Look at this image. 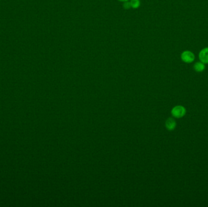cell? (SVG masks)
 <instances>
[{
	"label": "cell",
	"mask_w": 208,
	"mask_h": 207,
	"mask_svg": "<svg viewBox=\"0 0 208 207\" xmlns=\"http://www.w3.org/2000/svg\"><path fill=\"white\" fill-rule=\"evenodd\" d=\"M171 113L175 118H181L186 114V109L183 106H177L172 109Z\"/></svg>",
	"instance_id": "6da1fadb"
},
{
	"label": "cell",
	"mask_w": 208,
	"mask_h": 207,
	"mask_svg": "<svg viewBox=\"0 0 208 207\" xmlns=\"http://www.w3.org/2000/svg\"><path fill=\"white\" fill-rule=\"evenodd\" d=\"M181 58L183 62L189 63L192 62L194 60L195 56L193 53L190 51H185L182 53Z\"/></svg>",
	"instance_id": "7a4b0ae2"
},
{
	"label": "cell",
	"mask_w": 208,
	"mask_h": 207,
	"mask_svg": "<svg viewBox=\"0 0 208 207\" xmlns=\"http://www.w3.org/2000/svg\"><path fill=\"white\" fill-rule=\"evenodd\" d=\"M199 58L201 62L204 64L208 63V48L203 49L199 54Z\"/></svg>",
	"instance_id": "3957f363"
},
{
	"label": "cell",
	"mask_w": 208,
	"mask_h": 207,
	"mask_svg": "<svg viewBox=\"0 0 208 207\" xmlns=\"http://www.w3.org/2000/svg\"><path fill=\"white\" fill-rule=\"evenodd\" d=\"M176 122L172 118H169L166 122V127L169 131L174 130L176 127Z\"/></svg>",
	"instance_id": "277c9868"
},
{
	"label": "cell",
	"mask_w": 208,
	"mask_h": 207,
	"mask_svg": "<svg viewBox=\"0 0 208 207\" xmlns=\"http://www.w3.org/2000/svg\"><path fill=\"white\" fill-rule=\"evenodd\" d=\"M205 68L203 63H197L194 66V69L197 72H202Z\"/></svg>",
	"instance_id": "5b68a950"
},
{
	"label": "cell",
	"mask_w": 208,
	"mask_h": 207,
	"mask_svg": "<svg viewBox=\"0 0 208 207\" xmlns=\"http://www.w3.org/2000/svg\"><path fill=\"white\" fill-rule=\"evenodd\" d=\"M130 4H131L132 8L137 9L140 6L141 2H140L139 0H131L130 1Z\"/></svg>",
	"instance_id": "8992f818"
},
{
	"label": "cell",
	"mask_w": 208,
	"mask_h": 207,
	"mask_svg": "<svg viewBox=\"0 0 208 207\" xmlns=\"http://www.w3.org/2000/svg\"><path fill=\"white\" fill-rule=\"evenodd\" d=\"M123 8L125 9H129L130 8H132V6H131V4H130V1H125L123 4Z\"/></svg>",
	"instance_id": "52a82bcc"
},
{
	"label": "cell",
	"mask_w": 208,
	"mask_h": 207,
	"mask_svg": "<svg viewBox=\"0 0 208 207\" xmlns=\"http://www.w3.org/2000/svg\"><path fill=\"white\" fill-rule=\"evenodd\" d=\"M118 1H121V2H125V1H128V0H118Z\"/></svg>",
	"instance_id": "ba28073f"
}]
</instances>
